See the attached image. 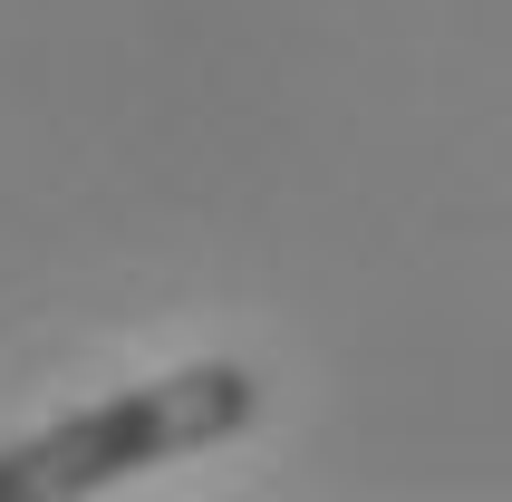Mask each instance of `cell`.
Listing matches in <instances>:
<instances>
[{
  "label": "cell",
  "instance_id": "1",
  "mask_svg": "<svg viewBox=\"0 0 512 502\" xmlns=\"http://www.w3.org/2000/svg\"><path fill=\"white\" fill-rule=\"evenodd\" d=\"M261 406L252 367L232 358H203V367H174L155 387H126V396H97L78 416H58L49 435L0 454V502H68V493H107V483H136L145 464H174V454H203L242 435Z\"/></svg>",
  "mask_w": 512,
  "mask_h": 502
}]
</instances>
